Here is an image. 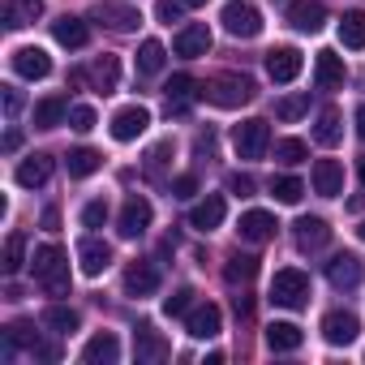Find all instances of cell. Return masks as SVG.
Listing matches in <instances>:
<instances>
[{"label":"cell","instance_id":"obj_1","mask_svg":"<svg viewBox=\"0 0 365 365\" xmlns=\"http://www.w3.org/2000/svg\"><path fill=\"white\" fill-rule=\"evenodd\" d=\"M31 267H35V279L48 288V297H65L69 292V262H65L61 245H35Z\"/></svg>","mask_w":365,"mask_h":365},{"label":"cell","instance_id":"obj_2","mask_svg":"<svg viewBox=\"0 0 365 365\" xmlns=\"http://www.w3.org/2000/svg\"><path fill=\"white\" fill-rule=\"evenodd\" d=\"M202 95H207L215 108H245V103L258 95V86H254V78H245V73H215Z\"/></svg>","mask_w":365,"mask_h":365},{"label":"cell","instance_id":"obj_3","mask_svg":"<svg viewBox=\"0 0 365 365\" xmlns=\"http://www.w3.org/2000/svg\"><path fill=\"white\" fill-rule=\"evenodd\" d=\"M271 301L284 305V309H301V305L309 301V275L297 271V267L275 271V279H271Z\"/></svg>","mask_w":365,"mask_h":365},{"label":"cell","instance_id":"obj_4","mask_svg":"<svg viewBox=\"0 0 365 365\" xmlns=\"http://www.w3.org/2000/svg\"><path fill=\"white\" fill-rule=\"evenodd\" d=\"M220 22H224V31H228L232 39H254V35H262V14L250 5V0H228L224 14H220Z\"/></svg>","mask_w":365,"mask_h":365},{"label":"cell","instance_id":"obj_5","mask_svg":"<svg viewBox=\"0 0 365 365\" xmlns=\"http://www.w3.org/2000/svg\"><path fill=\"white\" fill-rule=\"evenodd\" d=\"M232 146H237L241 159H262L267 146H271V125L267 120H241L232 129Z\"/></svg>","mask_w":365,"mask_h":365},{"label":"cell","instance_id":"obj_6","mask_svg":"<svg viewBox=\"0 0 365 365\" xmlns=\"http://www.w3.org/2000/svg\"><path fill=\"white\" fill-rule=\"evenodd\" d=\"M150 220H155L150 202H146L142 194H129V198H125V207H120V220H116V228H120V237H125V241H138V237L150 228Z\"/></svg>","mask_w":365,"mask_h":365},{"label":"cell","instance_id":"obj_7","mask_svg":"<svg viewBox=\"0 0 365 365\" xmlns=\"http://www.w3.org/2000/svg\"><path fill=\"white\" fill-rule=\"evenodd\" d=\"M356 335H361V322H356L352 309H331V314L322 318V339H327L331 348H348Z\"/></svg>","mask_w":365,"mask_h":365},{"label":"cell","instance_id":"obj_8","mask_svg":"<svg viewBox=\"0 0 365 365\" xmlns=\"http://www.w3.org/2000/svg\"><path fill=\"white\" fill-rule=\"evenodd\" d=\"M172 52H176V56H185V61L207 56V52H211V31H207V22H190V26H180V31H176V39H172Z\"/></svg>","mask_w":365,"mask_h":365},{"label":"cell","instance_id":"obj_9","mask_svg":"<svg viewBox=\"0 0 365 365\" xmlns=\"http://www.w3.org/2000/svg\"><path fill=\"white\" fill-rule=\"evenodd\" d=\"M288 26L301 35H318L327 26V5L322 0H292L288 5Z\"/></svg>","mask_w":365,"mask_h":365},{"label":"cell","instance_id":"obj_10","mask_svg":"<svg viewBox=\"0 0 365 365\" xmlns=\"http://www.w3.org/2000/svg\"><path fill=\"white\" fill-rule=\"evenodd\" d=\"M146 125H150V112H146L142 103H129V108H120V112L112 116V138H116V142H138V138L146 133Z\"/></svg>","mask_w":365,"mask_h":365},{"label":"cell","instance_id":"obj_11","mask_svg":"<svg viewBox=\"0 0 365 365\" xmlns=\"http://www.w3.org/2000/svg\"><path fill=\"white\" fill-rule=\"evenodd\" d=\"M168 352H172V348H168V339H163L155 327L142 322V327L133 331V356H138V365H159V361H168Z\"/></svg>","mask_w":365,"mask_h":365},{"label":"cell","instance_id":"obj_12","mask_svg":"<svg viewBox=\"0 0 365 365\" xmlns=\"http://www.w3.org/2000/svg\"><path fill=\"white\" fill-rule=\"evenodd\" d=\"M9 65H14V73L26 78V82H39V78L52 73V56H48L43 48H18V52L9 56Z\"/></svg>","mask_w":365,"mask_h":365},{"label":"cell","instance_id":"obj_13","mask_svg":"<svg viewBox=\"0 0 365 365\" xmlns=\"http://www.w3.org/2000/svg\"><path fill=\"white\" fill-rule=\"evenodd\" d=\"M78 267H82V275H103L108 267H112V245L108 241H99V237H82V245H78Z\"/></svg>","mask_w":365,"mask_h":365},{"label":"cell","instance_id":"obj_14","mask_svg":"<svg viewBox=\"0 0 365 365\" xmlns=\"http://www.w3.org/2000/svg\"><path fill=\"white\" fill-rule=\"evenodd\" d=\"M224 215H228L224 194H207V198L190 211V228H194V232H215V228L224 224Z\"/></svg>","mask_w":365,"mask_h":365},{"label":"cell","instance_id":"obj_15","mask_svg":"<svg viewBox=\"0 0 365 365\" xmlns=\"http://www.w3.org/2000/svg\"><path fill=\"white\" fill-rule=\"evenodd\" d=\"M327 279H331V288H356L365 279V262L356 254H335L327 262Z\"/></svg>","mask_w":365,"mask_h":365},{"label":"cell","instance_id":"obj_16","mask_svg":"<svg viewBox=\"0 0 365 365\" xmlns=\"http://www.w3.org/2000/svg\"><path fill=\"white\" fill-rule=\"evenodd\" d=\"M220 327H224V314H220V305H194L190 314H185V331L194 335V339H215L220 335Z\"/></svg>","mask_w":365,"mask_h":365},{"label":"cell","instance_id":"obj_17","mask_svg":"<svg viewBox=\"0 0 365 365\" xmlns=\"http://www.w3.org/2000/svg\"><path fill=\"white\" fill-rule=\"evenodd\" d=\"M301 65H305V56H301L297 48H275V52H267V73H271V82H297V78H301Z\"/></svg>","mask_w":365,"mask_h":365},{"label":"cell","instance_id":"obj_18","mask_svg":"<svg viewBox=\"0 0 365 365\" xmlns=\"http://www.w3.org/2000/svg\"><path fill=\"white\" fill-rule=\"evenodd\" d=\"M275 228H279V224H275V215H271V211H258V207H254V211H245V215H241V224H237L241 241H250V245L271 241V237H275Z\"/></svg>","mask_w":365,"mask_h":365},{"label":"cell","instance_id":"obj_19","mask_svg":"<svg viewBox=\"0 0 365 365\" xmlns=\"http://www.w3.org/2000/svg\"><path fill=\"white\" fill-rule=\"evenodd\" d=\"M125 292H129V297H150V292H159V267H155V262H129V271H125Z\"/></svg>","mask_w":365,"mask_h":365},{"label":"cell","instance_id":"obj_20","mask_svg":"<svg viewBox=\"0 0 365 365\" xmlns=\"http://www.w3.org/2000/svg\"><path fill=\"white\" fill-rule=\"evenodd\" d=\"M82 361H86V365H116V361H120V339H116L112 331H99L95 339H86Z\"/></svg>","mask_w":365,"mask_h":365},{"label":"cell","instance_id":"obj_21","mask_svg":"<svg viewBox=\"0 0 365 365\" xmlns=\"http://www.w3.org/2000/svg\"><path fill=\"white\" fill-rule=\"evenodd\" d=\"M314 194H322V198H339L344 194V168L335 159H318L314 163Z\"/></svg>","mask_w":365,"mask_h":365},{"label":"cell","instance_id":"obj_22","mask_svg":"<svg viewBox=\"0 0 365 365\" xmlns=\"http://www.w3.org/2000/svg\"><path fill=\"white\" fill-rule=\"evenodd\" d=\"M52 35H56V43L69 48V52H78V48L91 43V26H86L82 18H73V14H65L61 22H52Z\"/></svg>","mask_w":365,"mask_h":365},{"label":"cell","instance_id":"obj_23","mask_svg":"<svg viewBox=\"0 0 365 365\" xmlns=\"http://www.w3.org/2000/svg\"><path fill=\"white\" fill-rule=\"evenodd\" d=\"M314 78H318V86H322V91H339V86H344V78H348L344 56H335V52H318V61H314Z\"/></svg>","mask_w":365,"mask_h":365},{"label":"cell","instance_id":"obj_24","mask_svg":"<svg viewBox=\"0 0 365 365\" xmlns=\"http://www.w3.org/2000/svg\"><path fill=\"white\" fill-rule=\"evenodd\" d=\"M48 176H52V155H31V159L18 163V185H22V190L48 185Z\"/></svg>","mask_w":365,"mask_h":365},{"label":"cell","instance_id":"obj_25","mask_svg":"<svg viewBox=\"0 0 365 365\" xmlns=\"http://www.w3.org/2000/svg\"><path fill=\"white\" fill-rule=\"evenodd\" d=\"M331 241V228H327V220H318V215H301L297 220V245L309 254V250H322Z\"/></svg>","mask_w":365,"mask_h":365},{"label":"cell","instance_id":"obj_26","mask_svg":"<svg viewBox=\"0 0 365 365\" xmlns=\"http://www.w3.org/2000/svg\"><path fill=\"white\" fill-rule=\"evenodd\" d=\"M86 78H91V86H95L99 95H112L116 82H120V61H116V56H99V61L86 69Z\"/></svg>","mask_w":365,"mask_h":365},{"label":"cell","instance_id":"obj_27","mask_svg":"<svg viewBox=\"0 0 365 365\" xmlns=\"http://www.w3.org/2000/svg\"><path fill=\"white\" fill-rule=\"evenodd\" d=\"M95 18H99V22H108L112 31H133V26L142 22V14H138L133 5H112V0H103V5L95 9Z\"/></svg>","mask_w":365,"mask_h":365},{"label":"cell","instance_id":"obj_28","mask_svg":"<svg viewBox=\"0 0 365 365\" xmlns=\"http://www.w3.org/2000/svg\"><path fill=\"white\" fill-rule=\"evenodd\" d=\"M65 120H69V103L61 95H48V99L35 103V129H56Z\"/></svg>","mask_w":365,"mask_h":365},{"label":"cell","instance_id":"obj_29","mask_svg":"<svg viewBox=\"0 0 365 365\" xmlns=\"http://www.w3.org/2000/svg\"><path fill=\"white\" fill-rule=\"evenodd\" d=\"M301 339H305V335H301L297 322H271V327H267V348H271V352H297Z\"/></svg>","mask_w":365,"mask_h":365},{"label":"cell","instance_id":"obj_30","mask_svg":"<svg viewBox=\"0 0 365 365\" xmlns=\"http://www.w3.org/2000/svg\"><path fill=\"white\" fill-rule=\"evenodd\" d=\"M35 18H43V0H9V5H5V26L9 31H22Z\"/></svg>","mask_w":365,"mask_h":365},{"label":"cell","instance_id":"obj_31","mask_svg":"<svg viewBox=\"0 0 365 365\" xmlns=\"http://www.w3.org/2000/svg\"><path fill=\"white\" fill-rule=\"evenodd\" d=\"M344 138V116H339V108H322L318 112V125H314V142L318 146H335Z\"/></svg>","mask_w":365,"mask_h":365},{"label":"cell","instance_id":"obj_32","mask_svg":"<svg viewBox=\"0 0 365 365\" xmlns=\"http://www.w3.org/2000/svg\"><path fill=\"white\" fill-rule=\"evenodd\" d=\"M65 168H69V176H95L99 168H103V155L99 150H91V146H73L69 155H65Z\"/></svg>","mask_w":365,"mask_h":365},{"label":"cell","instance_id":"obj_33","mask_svg":"<svg viewBox=\"0 0 365 365\" xmlns=\"http://www.w3.org/2000/svg\"><path fill=\"white\" fill-rule=\"evenodd\" d=\"M254 275H258V258H254V254H232V258L224 262V279H228L232 288H237V284H241V288L254 284Z\"/></svg>","mask_w":365,"mask_h":365},{"label":"cell","instance_id":"obj_34","mask_svg":"<svg viewBox=\"0 0 365 365\" xmlns=\"http://www.w3.org/2000/svg\"><path fill=\"white\" fill-rule=\"evenodd\" d=\"M39 322H43L52 335H73V331H78V314H73L69 305H48V309L39 314Z\"/></svg>","mask_w":365,"mask_h":365},{"label":"cell","instance_id":"obj_35","mask_svg":"<svg viewBox=\"0 0 365 365\" xmlns=\"http://www.w3.org/2000/svg\"><path fill=\"white\" fill-rule=\"evenodd\" d=\"M339 43L344 48H365V14L361 9H348L344 18H339Z\"/></svg>","mask_w":365,"mask_h":365},{"label":"cell","instance_id":"obj_36","mask_svg":"<svg viewBox=\"0 0 365 365\" xmlns=\"http://www.w3.org/2000/svg\"><path fill=\"white\" fill-rule=\"evenodd\" d=\"M18 348H39V331L31 327V322H14V327H5V356H14Z\"/></svg>","mask_w":365,"mask_h":365},{"label":"cell","instance_id":"obj_37","mask_svg":"<svg viewBox=\"0 0 365 365\" xmlns=\"http://www.w3.org/2000/svg\"><path fill=\"white\" fill-rule=\"evenodd\" d=\"M0 267H5V275H18L26 267V232H9L5 241V258H0Z\"/></svg>","mask_w":365,"mask_h":365},{"label":"cell","instance_id":"obj_38","mask_svg":"<svg viewBox=\"0 0 365 365\" xmlns=\"http://www.w3.org/2000/svg\"><path fill=\"white\" fill-rule=\"evenodd\" d=\"M194 78L190 73H176V78H168V86H163V95H168V108H185L190 99H194Z\"/></svg>","mask_w":365,"mask_h":365},{"label":"cell","instance_id":"obj_39","mask_svg":"<svg viewBox=\"0 0 365 365\" xmlns=\"http://www.w3.org/2000/svg\"><path fill=\"white\" fill-rule=\"evenodd\" d=\"M163 61H168V52H163V43H159V39H142V48H138V69L155 78V73L163 69Z\"/></svg>","mask_w":365,"mask_h":365},{"label":"cell","instance_id":"obj_40","mask_svg":"<svg viewBox=\"0 0 365 365\" xmlns=\"http://www.w3.org/2000/svg\"><path fill=\"white\" fill-rule=\"evenodd\" d=\"M271 194H275V202H301V194H305V185H301V180L297 176H275L271 180Z\"/></svg>","mask_w":365,"mask_h":365},{"label":"cell","instance_id":"obj_41","mask_svg":"<svg viewBox=\"0 0 365 365\" xmlns=\"http://www.w3.org/2000/svg\"><path fill=\"white\" fill-rule=\"evenodd\" d=\"M305 155H309V146H305L301 138H284V142H275V159H279V163H288V168L305 163Z\"/></svg>","mask_w":365,"mask_h":365},{"label":"cell","instance_id":"obj_42","mask_svg":"<svg viewBox=\"0 0 365 365\" xmlns=\"http://www.w3.org/2000/svg\"><path fill=\"white\" fill-rule=\"evenodd\" d=\"M194 297H198L194 288H176V292L163 301V314H168V318H185V314L194 309Z\"/></svg>","mask_w":365,"mask_h":365},{"label":"cell","instance_id":"obj_43","mask_svg":"<svg viewBox=\"0 0 365 365\" xmlns=\"http://www.w3.org/2000/svg\"><path fill=\"white\" fill-rule=\"evenodd\" d=\"M305 112H309V95H288V99L275 103V116L279 120H301Z\"/></svg>","mask_w":365,"mask_h":365},{"label":"cell","instance_id":"obj_44","mask_svg":"<svg viewBox=\"0 0 365 365\" xmlns=\"http://www.w3.org/2000/svg\"><path fill=\"white\" fill-rule=\"evenodd\" d=\"M69 125H73L78 133H86V129H95V125H99V116H95V108H91V103H73V108H69Z\"/></svg>","mask_w":365,"mask_h":365},{"label":"cell","instance_id":"obj_45","mask_svg":"<svg viewBox=\"0 0 365 365\" xmlns=\"http://www.w3.org/2000/svg\"><path fill=\"white\" fill-rule=\"evenodd\" d=\"M82 224H86V228H103V224H108V202H103V198L86 202V207H82Z\"/></svg>","mask_w":365,"mask_h":365},{"label":"cell","instance_id":"obj_46","mask_svg":"<svg viewBox=\"0 0 365 365\" xmlns=\"http://www.w3.org/2000/svg\"><path fill=\"white\" fill-rule=\"evenodd\" d=\"M168 155H172V142H159V146L146 155V176H163V163H168Z\"/></svg>","mask_w":365,"mask_h":365},{"label":"cell","instance_id":"obj_47","mask_svg":"<svg viewBox=\"0 0 365 365\" xmlns=\"http://www.w3.org/2000/svg\"><path fill=\"white\" fill-rule=\"evenodd\" d=\"M180 9H185V0H159V5H155V18L159 22H180Z\"/></svg>","mask_w":365,"mask_h":365},{"label":"cell","instance_id":"obj_48","mask_svg":"<svg viewBox=\"0 0 365 365\" xmlns=\"http://www.w3.org/2000/svg\"><path fill=\"white\" fill-rule=\"evenodd\" d=\"M228 194H237V198H250V194H254V176H245V172H232V176H228Z\"/></svg>","mask_w":365,"mask_h":365},{"label":"cell","instance_id":"obj_49","mask_svg":"<svg viewBox=\"0 0 365 365\" xmlns=\"http://www.w3.org/2000/svg\"><path fill=\"white\" fill-rule=\"evenodd\" d=\"M194 194H198V176L185 172V176H176V180H172V198H194Z\"/></svg>","mask_w":365,"mask_h":365},{"label":"cell","instance_id":"obj_50","mask_svg":"<svg viewBox=\"0 0 365 365\" xmlns=\"http://www.w3.org/2000/svg\"><path fill=\"white\" fill-rule=\"evenodd\" d=\"M5 112H9V116H18V112H22V91L5 86Z\"/></svg>","mask_w":365,"mask_h":365},{"label":"cell","instance_id":"obj_51","mask_svg":"<svg viewBox=\"0 0 365 365\" xmlns=\"http://www.w3.org/2000/svg\"><path fill=\"white\" fill-rule=\"evenodd\" d=\"M43 228H48V232H61V211H56V207L43 211Z\"/></svg>","mask_w":365,"mask_h":365},{"label":"cell","instance_id":"obj_52","mask_svg":"<svg viewBox=\"0 0 365 365\" xmlns=\"http://www.w3.org/2000/svg\"><path fill=\"white\" fill-rule=\"evenodd\" d=\"M254 314V297H237V318H250Z\"/></svg>","mask_w":365,"mask_h":365},{"label":"cell","instance_id":"obj_53","mask_svg":"<svg viewBox=\"0 0 365 365\" xmlns=\"http://www.w3.org/2000/svg\"><path fill=\"white\" fill-rule=\"evenodd\" d=\"M18 146H22V133H18V129H9V133H5V150H18Z\"/></svg>","mask_w":365,"mask_h":365},{"label":"cell","instance_id":"obj_54","mask_svg":"<svg viewBox=\"0 0 365 365\" xmlns=\"http://www.w3.org/2000/svg\"><path fill=\"white\" fill-rule=\"evenodd\" d=\"M356 138H361V142H365V103H361V108H356Z\"/></svg>","mask_w":365,"mask_h":365},{"label":"cell","instance_id":"obj_55","mask_svg":"<svg viewBox=\"0 0 365 365\" xmlns=\"http://www.w3.org/2000/svg\"><path fill=\"white\" fill-rule=\"evenodd\" d=\"M356 237H361V241H365V220H361V228H356Z\"/></svg>","mask_w":365,"mask_h":365},{"label":"cell","instance_id":"obj_56","mask_svg":"<svg viewBox=\"0 0 365 365\" xmlns=\"http://www.w3.org/2000/svg\"><path fill=\"white\" fill-rule=\"evenodd\" d=\"M185 5H207V0H185Z\"/></svg>","mask_w":365,"mask_h":365},{"label":"cell","instance_id":"obj_57","mask_svg":"<svg viewBox=\"0 0 365 365\" xmlns=\"http://www.w3.org/2000/svg\"><path fill=\"white\" fill-rule=\"evenodd\" d=\"M361 180H365V159H361Z\"/></svg>","mask_w":365,"mask_h":365}]
</instances>
